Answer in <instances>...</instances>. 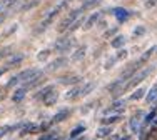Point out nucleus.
Instances as JSON below:
<instances>
[{
  "label": "nucleus",
  "mask_w": 157,
  "mask_h": 140,
  "mask_svg": "<svg viewBox=\"0 0 157 140\" xmlns=\"http://www.w3.org/2000/svg\"><path fill=\"white\" fill-rule=\"evenodd\" d=\"M155 98H157V83L151 88V90H149L147 97H145V102H154Z\"/></svg>",
  "instance_id": "18"
},
{
  "label": "nucleus",
  "mask_w": 157,
  "mask_h": 140,
  "mask_svg": "<svg viewBox=\"0 0 157 140\" xmlns=\"http://www.w3.org/2000/svg\"><path fill=\"white\" fill-rule=\"evenodd\" d=\"M114 13H115V17H117L119 22H125L127 18H129V12H127L125 9H115Z\"/></svg>",
  "instance_id": "14"
},
{
  "label": "nucleus",
  "mask_w": 157,
  "mask_h": 140,
  "mask_svg": "<svg viewBox=\"0 0 157 140\" xmlns=\"http://www.w3.org/2000/svg\"><path fill=\"white\" fill-rule=\"evenodd\" d=\"M125 57H127V52H125V50H122V52L115 57V60H122V58H125Z\"/></svg>",
  "instance_id": "31"
},
{
  "label": "nucleus",
  "mask_w": 157,
  "mask_h": 140,
  "mask_svg": "<svg viewBox=\"0 0 157 140\" xmlns=\"http://www.w3.org/2000/svg\"><path fill=\"white\" fill-rule=\"evenodd\" d=\"M94 88V83H87L85 87H82V90H80V97H84V95H87L89 92Z\"/></svg>",
  "instance_id": "27"
},
{
  "label": "nucleus",
  "mask_w": 157,
  "mask_h": 140,
  "mask_svg": "<svg viewBox=\"0 0 157 140\" xmlns=\"http://www.w3.org/2000/svg\"><path fill=\"white\" fill-rule=\"evenodd\" d=\"M154 120H155V125H157V119H154Z\"/></svg>",
  "instance_id": "38"
},
{
  "label": "nucleus",
  "mask_w": 157,
  "mask_h": 140,
  "mask_svg": "<svg viewBox=\"0 0 157 140\" xmlns=\"http://www.w3.org/2000/svg\"><path fill=\"white\" fill-rule=\"evenodd\" d=\"M144 94H145V88H139V90H136L132 95H130V100H139V98H142Z\"/></svg>",
  "instance_id": "23"
},
{
  "label": "nucleus",
  "mask_w": 157,
  "mask_h": 140,
  "mask_svg": "<svg viewBox=\"0 0 157 140\" xmlns=\"http://www.w3.org/2000/svg\"><path fill=\"white\" fill-rule=\"evenodd\" d=\"M37 3H39V0H30V2H29V3H24L20 10H30L33 5H37Z\"/></svg>",
  "instance_id": "28"
},
{
  "label": "nucleus",
  "mask_w": 157,
  "mask_h": 140,
  "mask_svg": "<svg viewBox=\"0 0 157 140\" xmlns=\"http://www.w3.org/2000/svg\"><path fill=\"white\" fill-rule=\"evenodd\" d=\"M40 70H37V68H27V70H24V72H20L17 75V80L18 82H24V83H27V82H30V80L33 79V77H37V75H40Z\"/></svg>",
  "instance_id": "5"
},
{
  "label": "nucleus",
  "mask_w": 157,
  "mask_h": 140,
  "mask_svg": "<svg viewBox=\"0 0 157 140\" xmlns=\"http://www.w3.org/2000/svg\"><path fill=\"white\" fill-rule=\"evenodd\" d=\"M50 53H52V49H45V50H42V52H39V55H37V58H39L40 62H44V60H45V58H47Z\"/></svg>",
  "instance_id": "24"
},
{
  "label": "nucleus",
  "mask_w": 157,
  "mask_h": 140,
  "mask_svg": "<svg viewBox=\"0 0 157 140\" xmlns=\"http://www.w3.org/2000/svg\"><path fill=\"white\" fill-rule=\"evenodd\" d=\"M9 53H12V47H5L3 50H0V58H3V57H7Z\"/></svg>",
  "instance_id": "29"
},
{
  "label": "nucleus",
  "mask_w": 157,
  "mask_h": 140,
  "mask_svg": "<svg viewBox=\"0 0 157 140\" xmlns=\"http://www.w3.org/2000/svg\"><path fill=\"white\" fill-rule=\"evenodd\" d=\"M5 70H7L5 67H3V68H0V77H2V75H3V73H5Z\"/></svg>",
  "instance_id": "35"
},
{
  "label": "nucleus",
  "mask_w": 157,
  "mask_h": 140,
  "mask_svg": "<svg viewBox=\"0 0 157 140\" xmlns=\"http://www.w3.org/2000/svg\"><path fill=\"white\" fill-rule=\"evenodd\" d=\"M119 120H121V115L104 117V119H102V123H104V125H110V123H114V122H119Z\"/></svg>",
  "instance_id": "21"
},
{
  "label": "nucleus",
  "mask_w": 157,
  "mask_h": 140,
  "mask_svg": "<svg viewBox=\"0 0 157 140\" xmlns=\"http://www.w3.org/2000/svg\"><path fill=\"white\" fill-rule=\"evenodd\" d=\"M110 132H112L110 127H102L99 132H97V135H99V137H107V135H110Z\"/></svg>",
  "instance_id": "26"
},
{
  "label": "nucleus",
  "mask_w": 157,
  "mask_h": 140,
  "mask_svg": "<svg viewBox=\"0 0 157 140\" xmlns=\"http://www.w3.org/2000/svg\"><path fill=\"white\" fill-rule=\"evenodd\" d=\"M155 2H157V0H149V2L145 3V7H147V9H152V7L155 5Z\"/></svg>",
  "instance_id": "33"
},
{
  "label": "nucleus",
  "mask_w": 157,
  "mask_h": 140,
  "mask_svg": "<svg viewBox=\"0 0 157 140\" xmlns=\"http://www.w3.org/2000/svg\"><path fill=\"white\" fill-rule=\"evenodd\" d=\"M144 32H145V28H144V27L136 28V35H140V34H144Z\"/></svg>",
  "instance_id": "34"
},
{
  "label": "nucleus",
  "mask_w": 157,
  "mask_h": 140,
  "mask_svg": "<svg viewBox=\"0 0 157 140\" xmlns=\"http://www.w3.org/2000/svg\"><path fill=\"white\" fill-rule=\"evenodd\" d=\"M67 117H69V110H60V112L52 119V123H59V122H62L63 119H67Z\"/></svg>",
  "instance_id": "16"
},
{
  "label": "nucleus",
  "mask_w": 157,
  "mask_h": 140,
  "mask_svg": "<svg viewBox=\"0 0 157 140\" xmlns=\"http://www.w3.org/2000/svg\"><path fill=\"white\" fill-rule=\"evenodd\" d=\"M82 12H84V9H82V7H80V9H77V10H72V12H70L69 15H67V17H65V18H63V20H62V24L59 25V32L69 30V27H70V25H72L74 22L77 20L78 17L82 15Z\"/></svg>",
  "instance_id": "3"
},
{
  "label": "nucleus",
  "mask_w": 157,
  "mask_h": 140,
  "mask_svg": "<svg viewBox=\"0 0 157 140\" xmlns=\"http://www.w3.org/2000/svg\"><path fill=\"white\" fill-rule=\"evenodd\" d=\"M84 55H85V47H80L78 50H75V52H74L72 60L77 62V60H80V58H84Z\"/></svg>",
  "instance_id": "20"
},
{
  "label": "nucleus",
  "mask_w": 157,
  "mask_h": 140,
  "mask_svg": "<svg viewBox=\"0 0 157 140\" xmlns=\"http://www.w3.org/2000/svg\"><path fill=\"white\" fill-rule=\"evenodd\" d=\"M97 18H99V13H92V15L87 18V24L84 25V28H85V30H89V28H90L92 25L95 24V22H97Z\"/></svg>",
  "instance_id": "19"
},
{
  "label": "nucleus",
  "mask_w": 157,
  "mask_h": 140,
  "mask_svg": "<svg viewBox=\"0 0 157 140\" xmlns=\"http://www.w3.org/2000/svg\"><path fill=\"white\" fill-rule=\"evenodd\" d=\"M39 140H54V135H52V134H47V135H44V137H40Z\"/></svg>",
  "instance_id": "32"
},
{
  "label": "nucleus",
  "mask_w": 157,
  "mask_h": 140,
  "mask_svg": "<svg viewBox=\"0 0 157 140\" xmlns=\"http://www.w3.org/2000/svg\"><path fill=\"white\" fill-rule=\"evenodd\" d=\"M63 7H67V0H62V2L59 3V5H55V7H54V10H52V12L47 15V18H45V20L42 22V28H45L47 25L50 24V22L54 20V18H55V17L59 15V13L62 12V9H63Z\"/></svg>",
  "instance_id": "4"
},
{
  "label": "nucleus",
  "mask_w": 157,
  "mask_h": 140,
  "mask_svg": "<svg viewBox=\"0 0 157 140\" xmlns=\"http://www.w3.org/2000/svg\"><path fill=\"white\" fill-rule=\"evenodd\" d=\"M122 140H129V138H122Z\"/></svg>",
  "instance_id": "39"
},
{
  "label": "nucleus",
  "mask_w": 157,
  "mask_h": 140,
  "mask_svg": "<svg viewBox=\"0 0 157 140\" xmlns=\"http://www.w3.org/2000/svg\"><path fill=\"white\" fill-rule=\"evenodd\" d=\"M155 119V112H151L147 117H145V120H144V123H149V122H152V120Z\"/></svg>",
  "instance_id": "30"
},
{
  "label": "nucleus",
  "mask_w": 157,
  "mask_h": 140,
  "mask_svg": "<svg viewBox=\"0 0 157 140\" xmlns=\"http://www.w3.org/2000/svg\"><path fill=\"white\" fill-rule=\"evenodd\" d=\"M60 83H65V85H70V83H78L80 82V77L78 75H69V77H60L59 79Z\"/></svg>",
  "instance_id": "11"
},
{
  "label": "nucleus",
  "mask_w": 157,
  "mask_h": 140,
  "mask_svg": "<svg viewBox=\"0 0 157 140\" xmlns=\"http://www.w3.org/2000/svg\"><path fill=\"white\" fill-rule=\"evenodd\" d=\"M84 130H85V127H84V125H78V127H75V128L72 130V134H70V138H72V140H75L77 135H80Z\"/></svg>",
  "instance_id": "22"
},
{
  "label": "nucleus",
  "mask_w": 157,
  "mask_h": 140,
  "mask_svg": "<svg viewBox=\"0 0 157 140\" xmlns=\"http://www.w3.org/2000/svg\"><path fill=\"white\" fill-rule=\"evenodd\" d=\"M57 97H59V94H57L55 90H52L50 94H48L47 97L44 98V104H45L47 107H52V105L55 104V102H57Z\"/></svg>",
  "instance_id": "12"
},
{
  "label": "nucleus",
  "mask_w": 157,
  "mask_h": 140,
  "mask_svg": "<svg viewBox=\"0 0 157 140\" xmlns=\"http://www.w3.org/2000/svg\"><path fill=\"white\" fill-rule=\"evenodd\" d=\"M5 18V13H0V24H2V20Z\"/></svg>",
  "instance_id": "36"
},
{
  "label": "nucleus",
  "mask_w": 157,
  "mask_h": 140,
  "mask_svg": "<svg viewBox=\"0 0 157 140\" xmlns=\"http://www.w3.org/2000/svg\"><path fill=\"white\" fill-rule=\"evenodd\" d=\"M152 72V67H147V68H142V70H139V72H136L132 75V79L129 80V82L124 85V90L125 88H134V87H137L139 83L142 82V80H145L149 77V73Z\"/></svg>",
  "instance_id": "1"
},
{
  "label": "nucleus",
  "mask_w": 157,
  "mask_h": 140,
  "mask_svg": "<svg viewBox=\"0 0 157 140\" xmlns=\"http://www.w3.org/2000/svg\"><path fill=\"white\" fill-rule=\"evenodd\" d=\"M65 65H67V58L60 57V58H57V60H54L52 64H48L47 65V70H57V68H60V67H65Z\"/></svg>",
  "instance_id": "9"
},
{
  "label": "nucleus",
  "mask_w": 157,
  "mask_h": 140,
  "mask_svg": "<svg viewBox=\"0 0 157 140\" xmlns=\"http://www.w3.org/2000/svg\"><path fill=\"white\" fill-rule=\"evenodd\" d=\"M74 43H75V39H74L72 35H63L55 42L54 50L59 53H63V52H67V50H70V47H72Z\"/></svg>",
  "instance_id": "2"
},
{
  "label": "nucleus",
  "mask_w": 157,
  "mask_h": 140,
  "mask_svg": "<svg viewBox=\"0 0 157 140\" xmlns=\"http://www.w3.org/2000/svg\"><path fill=\"white\" fill-rule=\"evenodd\" d=\"M82 22H84V17H78L77 18V20L75 22H74V24L72 25H70V27H69V32H74V30H75V28H78V27H80V25H82Z\"/></svg>",
  "instance_id": "25"
},
{
  "label": "nucleus",
  "mask_w": 157,
  "mask_h": 140,
  "mask_svg": "<svg viewBox=\"0 0 157 140\" xmlns=\"http://www.w3.org/2000/svg\"><path fill=\"white\" fill-rule=\"evenodd\" d=\"M22 60H24V55H15V57H12V58H9V60H7V67H5V68H9V67H17V65H20Z\"/></svg>",
  "instance_id": "15"
},
{
  "label": "nucleus",
  "mask_w": 157,
  "mask_h": 140,
  "mask_svg": "<svg viewBox=\"0 0 157 140\" xmlns=\"http://www.w3.org/2000/svg\"><path fill=\"white\" fill-rule=\"evenodd\" d=\"M124 43H125V37L124 35H119V37H115V39L112 40V47H114V49H122Z\"/></svg>",
  "instance_id": "17"
},
{
  "label": "nucleus",
  "mask_w": 157,
  "mask_h": 140,
  "mask_svg": "<svg viewBox=\"0 0 157 140\" xmlns=\"http://www.w3.org/2000/svg\"><path fill=\"white\" fill-rule=\"evenodd\" d=\"M52 90H54V87H52V85H45V87H42V88H40V90L35 94V98H42V100H44V98H45Z\"/></svg>",
  "instance_id": "13"
},
{
  "label": "nucleus",
  "mask_w": 157,
  "mask_h": 140,
  "mask_svg": "<svg viewBox=\"0 0 157 140\" xmlns=\"http://www.w3.org/2000/svg\"><path fill=\"white\" fill-rule=\"evenodd\" d=\"M124 107H125V102L124 100H117L114 102V105L109 107L107 110H104V115H109V113H115V115H121L124 112Z\"/></svg>",
  "instance_id": "6"
},
{
  "label": "nucleus",
  "mask_w": 157,
  "mask_h": 140,
  "mask_svg": "<svg viewBox=\"0 0 157 140\" xmlns=\"http://www.w3.org/2000/svg\"><path fill=\"white\" fill-rule=\"evenodd\" d=\"M140 120H142V112H137L136 115L130 119V130H132V132H137V130H139Z\"/></svg>",
  "instance_id": "8"
},
{
  "label": "nucleus",
  "mask_w": 157,
  "mask_h": 140,
  "mask_svg": "<svg viewBox=\"0 0 157 140\" xmlns=\"http://www.w3.org/2000/svg\"><path fill=\"white\" fill-rule=\"evenodd\" d=\"M2 10H3V7H2V5H0V12H2Z\"/></svg>",
  "instance_id": "37"
},
{
  "label": "nucleus",
  "mask_w": 157,
  "mask_h": 140,
  "mask_svg": "<svg viewBox=\"0 0 157 140\" xmlns=\"http://www.w3.org/2000/svg\"><path fill=\"white\" fill-rule=\"evenodd\" d=\"M25 94H27V88H25V87H20V88H17V90L12 94V100H13V102H17V104H18V102H22V100L25 98Z\"/></svg>",
  "instance_id": "7"
},
{
  "label": "nucleus",
  "mask_w": 157,
  "mask_h": 140,
  "mask_svg": "<svg viewBox=\"0 0 157 140\" xmlns=\"http://www.w3.org/2000/svg\"><path fill=\"white\" fill-rule=\"evenodd\" d=\"M80 90H82V87L74 85V87L65 94V98H67V100H72V98H75V97H80Z\"/></svg>",
  "instance_id": "10"
}]
</instances>
